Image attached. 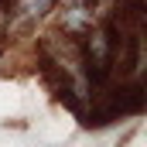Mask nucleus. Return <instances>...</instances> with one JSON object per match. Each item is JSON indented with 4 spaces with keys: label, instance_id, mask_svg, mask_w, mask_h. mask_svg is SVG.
Returning <instances> with one entry per match:
<instances>
[{
    "label": "nucleus",
    "instance_id": "nucleus-2",
    "mask_svg": "<svg viewBox=\"0 0 147 147\" xmlns=\"http://www.w3.org/2000/svg\"><path fill=\"white\" fill-rule=\"evenodd\" d=\"M7 45H10V38H7V34H3V31H0V58L7 55Z\"/></svg>",
    "mask_w": 147,
    "mask_h": 147
},
{
    "label": "nucleus",
    "instance_id": "nucleus-1",
    "mask_svg": "<svg viewBox=\"0 0 147 147\" xmlns=\"http://www.w3.org/2000/svg\"><path fill=\"white\" fill-rule=\"evenodd\" d=\"M55 3L58 0H10L7 3V38L41 24L45 17H51Z\"/></svg>",
    "mask_w": 147,
    "mask_h": 147
}]
</instances>
